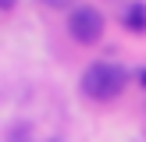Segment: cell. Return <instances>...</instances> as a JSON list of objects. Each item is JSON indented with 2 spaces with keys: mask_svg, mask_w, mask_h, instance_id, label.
Masks as SVG:
<instances>
[{
  "mask_svg": "<svg viewBox=\"0 0 146 142\" xmlns=\"http://www.w3.org/2000/svg\"><path fill=\"white\" fill-rule=\"evenodd\" d=\"M82 92L89 99H96V103H107V99H118L121 89L128 85V71L121 68V64L114 60H96L89 64V68L82 71Z\"/></svg>",
  "mask_w": 146,
  "mask_h": 142,
  "instance_id": "cell-1",
  "label": "cell"
},
{
  "mask_svg": "<svg viewBox=\"0 0 146 142\" xmlns=\"http://www.w3.org/2000/svg\"><path fill=\"white\" fill-rule=\"evenodd\" d=\"M68 36L75 43H82V46L100 43V36H104V14H100L96 7H89V4L71 7L68 11Z\"/></svg>",
  "mask_w": 146,
  "mask_h": 142,
  "instance_id": "cell-2",
  "label": "cell"
},
{
  "mask_svg": "<svg viewBox=\"0 0 146 142\" xmlns=\"http://www.w3.org/2000/svg\"><path fill=\"white\" fill-rule=\"evenodd\" d=\"M121 25H125L128 32H135V36H146V4H143V0H135V4L125 7Z\"/></svg>",
  "mask_w": 146,
  "mask_h": 142,
  "instance_id": "cell-3",
  "label": "cell"
},
{
  "mask_svg": "<svg viewBox=\"0 0 146 142\" xmlns=\"http://www.w3.org/2000/svg\"><path fill=\"white\" fill-rule=\"evenodd\" d=\"M43 7H50V11H57V7H71L75 0H39Z\"/></svg>",
  "mask_w": 146,
  "mask_h": 142,
  "instance_id": "cell-4",
  "label": "cell"
},
{
  "mask_svg": "<svg viewBox=\"0 0 146 142\" xmlns=\"http://www.w3.org/2000/svg\"><path fill=\"white\" fill-rule=\"evenodd\" d=\"M18 7V0H0V11H14Z\"/></svg>",
  "mask_w": 146,
  "mask_h": 142,
  "instance_id": "cell-5",
  "label": "cell"
},
{
  "mask_svg": "<svg viewBox=\"0 0 146 142\" xmlns=\"http://www.w3.org/2000/svg\"><path fill=\"white\" fill-rule=\"evenodd\" d=\"M139 82H143V85H146V68H143V71H139Z\"/></svg>",
  "mask_w": 146,
  "mask_h": 142,
  "instance_id": "cell-6",
  "label": "cell"
},
{
  "mask_svg": "<svg viewBox=\"0 0 146 142\" xmlns=\"http://www.w3.org/2000/svg\"><path fill=\"white\" fill-rule=\"evenodd\" d=\"M50 142H61V139H50Z\"/></svg>",
  "mask_w": 146,
  "mask_h": 142,
  "instance_id": "cell-7",
  "label": "cell"
}]
</instances>
